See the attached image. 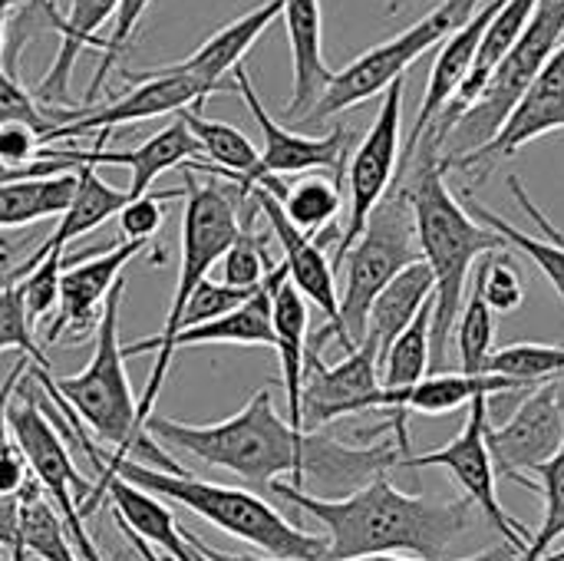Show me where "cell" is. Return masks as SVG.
Returning <instances> with one entry per match:
<instances>
[{"instance_id":"cell-1","label":"cell","mask_w":564,"mask_h":561,"mask_svg":"<svg viewBox=\"0 0 564 561\" xmlns=\"http://www.w3.org/2000/svg\"><path fill=\"white\" fill-rule=\"evenodd\" d=\"M145 433L169 450H182L208 466L228 470L245 479L254 493H268L271 483L288 479L291 486L344 499L377 476L403 466L406 453L393 443L347 446L321 430H297L274 410L271 390H258L235 417L221 423H178L169 417H149Z\"/></svg>"},{"instance_id":"cell-2","label":"cell","mask_w":564,"mask_h":561,"mask_svg":"<svg viewBox=\"0 0 564 561\" xmlns=\"http://www.w3.org/2000/svg\"><path fill=\"white\" fill-rule=\"evenodd\" d=\"M274 499L301 509L327 529L324 559H357V555H413L443 559L463 536L476 529L473 499L436 503L426 496L400 493L390 476H377L364 489L344 499L311 496L288 479L271 483Z\"/></svg>"},{"instance_id":"cell-3","label":"cell","mask_w":564,"mask_h":561,"mask_svg":"<svg viewBox=\"0 0 564 561\" xmlns=\"http://www.w3.org/2000/svg\"><path fill=\"white\" fill-rule=\"evenodd\" d=\"M397 175L406 185L423 261L433 271V321H430V370L446 367V347L463 311V291L476 261L489 251L509 248L506 238L476 222L466 205L446 185V165L433 132H423L416 145L400 159Z\"/></svg>"},{"instance_id":"cell-4","label":"cell","mask_w":564,"mask_h":561,"mask_svg":"<svg viewBox=\"0 0 564 561\" xmlns=\"http://www.w3.org/2000/svg\"><path fill=\"white\" fill-rule=\"evenodd\" d=\"M119 473L132 486L178 503L188 513L202 516L215 529L228 532L231 539L248 542L251 549L264 552L268 559L278 561H317L327 552V539L311 536L297 526H291L271 503H264L254 489H235V486H215L198 476H188L182 470H155L142 466L132 456L119 460L112 466L99 470V479Z\"/></svg>"},{"instance_id":"cell-5","label":"cell","mask_w":564,"mask_h":561,"mask_svg":"<svg viewBox=\"0 0 564 561\" xmlns=\"http://www.w3.org/2000/svg\"><path fill=\"white\" fill-rule=\"evenodd\" d=\"M126 278H119L99 311L96 321V344L93 360L76 377H53L56 393L69 403V410L102 440L112 446V453L96 466H112L129 456L152 460V466L178 470L172 456L162 453V446L145 433L139 423V400L132 397L129 377H126V357L119 344V304H122Z\"/></svg>"},{"instance_id":"cell-6","label":"cell","mask_w":564,"mask_h":561,"mask_svg":"<svg viewBox=\"0 0 564 561\" xmlns=\"http://www.w3.org/2000/svg\"><path fill=\"white\" fill-rule=\"evenodd\" d=\"M238 208L241 202H235V195L228 192V185H218L212 175L208 182H198L192 175V169L185 172V212H182V268H178V281H175V294H172V308L169 317L159 331V337H145L135 341L129 347H122V357H142L149 350H159V360L149 374L145 393L139 397V423L145 427V420L152 417L155 397L169 377L172 357H169V344L178 334V317L185 301L192 298V291L208 278V271L221 261V255L228 251V245L238 238L241 222H238Z\"/></svg>"},{"instance_id":"cell-7","label":"cell","mask_w":564,"mask_h":561,"mask_svg":"<svg viewBox=\"0 0 564 561\" xmlns=\"http://www.w3.org/2000/svg\"><path fill=\"white\" fill-rule=\"evenodd\" d=\"M420 238H416V218L406 195L403 179L397 175L387 195L370 212L360 238L344 255V291H340V314L330 337L354 350L367 337V314L373 298L413 261H420Z\"/></svg>"},{"instance_id":"cell-8","label":"cell","mask_w":564,"mask_h":561,"mask_svg":"<svg viewBox=\"0 0 564 561\" xmlns=\"http://www.w3.org/2000/svg\"><path fill=\"white\" fill-rule=\"evenodd\" d=\"M562 40L564 0H542L529 20V26L516 36V43L506 50V56L482 79L479 96L446 129V136L440 142L443 162L486 145L499 132V126L509 119V112L519 103V96L525 93V86L539 76V69L549 63V56L555 53V46Z\"/></svg>"},{"instance_id":"cell-9","label":"cell","mask_w":564,"mask_h":561,"mask_svg":"<svg viewBox=\"0 0 564 561\" xmlns=\"http://www.w3.org/2000/svg\"><path fill=\"white\" fill-rule=\"evenodd\" d=\"M482 0H443L436 3V10H430L423 20H416L413 26L400 30L397 36L370 46L367 53H360L354 63H347L344 69H337L330 76V83L324 86V93L317 96V103L297 119L304 126H317L337 112H347L373 96H383V89L406 76V69L433 46H440Z\"/></svg>"},{"instance_id":"cell-10","label":"cell","mask_w":564,"mask_h":561,"mask_svg":"<svg viewBox=\"0 0 564 561\" xmlns=\"http://www.w3.org/2000/svg\"><path fill=\"white\" fill-rule=\"evenodd\" d=\"M403 96H406V76L393 79L383 89V103L377 109L373 126L367 129V136L360 139V145L347 155V192H350V205H347V218L337 238V251H334V271L340 268L344 255L350 251V245L360 238L370 212L377 208V202L387 195V188L397 179L400 159H403Z\"/></svg>"},{"instance_id":"cell-11","label":"cell","mask_w":564,"mask_h":561,"mask_svg":"<svg viewBox=\"0 0 564 561\" xmlns=\"http://www.w3.org/2000/svg\"><path fill=\"white\" fill-rule=\"evenodd\" d=\"M122 79L139 83L129 96L106 103V106H73L69 122L43 132V145L56 139H69L79 132H106L116 126L129 122H145L155 116L178 112L185 106H202L212 93H238L235 76L231 83H205L188 73H175L165 66H149V69H122Z\"/></svg>"},{"instance_id":"cell-12","label":"cell","mask_w":564,"mask_h":561,"mask_svg":"<svg viewBox=\"0 0 564 561\" xmlns=\"http://www.w3.org/2000/svg\"><path fill=\"white\" fill-rule=\"evenodd\" d=\"M469 417H466V427L459 430V436L443 446V450H433V453H423V456H406L403 466L406 470H426V466H440L446 470L459 489L466 493V499H473V506L482 509V516L489 519V526L516 549V552H525L529 546V529L522 522H516L499 493H496V463H492V453H489V443H486V430H489V397H476L469 407Z\"/></svg>"},{"instance_id":"cell-13","label":"cell","mask_w":564,"mask_h":561,"mask_svg":"<svg viewBox=\"0 0 564 561\" xmlns=\"http://www.w3.org/2000/svg\"><path fill=\"white\" fill-rule=\"evenodd\" d=\"M383 410L380 354L370 337H364L334 367L307 347L304 387H301V430H321L334 420Z\"/></svg>"},{"instance_id":"cell-14","label":"cell","mask_w":564,"mask_h":561,"mask_svg":"<svg viewBox=\"0 0 564 561\" xmlns=\"http://www.w3.org/2000/svg\"><path fill=\"white\" fill-rule=\"evenodd\" d=\"M558 129H564V40L555 46L549 63L539 69V76L525 86V93L519 96V103L512 106L499 132L486 145L459 159H449L443 165L446 172L456 169V172H469L473 179H486L499 162H506L529 142Z\"/></svg>"},{"instance_id":"cell-15","label":"cell","mask_w":564,"mask_h":561,"mask_svg":"<svg viewBox=\"0 0 564 561\" xmlns=\"http://www.w3.org/2000/svg\"><path fill=\"white\" fill-rule=\"evenodd\" d=\"M231 76H235V86H238V93H241L251 119L258 122V129L264 136V152L258 155L251 185L261 182V179H268V175L284 179V175H304V172H330V175H337L344 182L347 155H350V129L334 126L327 136H301V132H291V129H284L264 109V103L258 99V93L251 86V76H248V69L241 63L231 69Z\"/></svg>"},{"instance_id":"cell-16","label":"cell","mask_w":564,"mask_h":561,"mask_svg":"<svg viewBox=\"0 0 564 561\" xmlns=\"http://www.w3.org/2000/svg\"><path fill=\"white\" fill-rule=\"evenodd\" d=\"M486 443L502 479L525 486L539 466H545L564 443V413L555 393V380L525 390L516 417L502 427L486 430Z\"/></svg>"},{"instance_id":"cell-17","label":"cell","mask_w":564,"mask_h":561,"mask_svg":"<svg viewBox=\"0 0 564 561\" xmlns=\"http://www.w3.org/2000/svg\"><path fill=\"white\" fill-rule=\"evenodd\" d=\"M248 198L258 205V212L264 215V222L271 225L274 238L284 248V265H288V278L291 284L314 304L324 311L327 324L314 334V341L307 344L311 350L321 354V347L327 344L330 331L337 327V314H340V291H337V278H334V265L324 255V245L314 235H304L281 208V202L264 188V185H251Z\"/></svg>"},{"instance_id":"cell-18","label":"cell","mask_w":564,"mask_h":561,"mask_svg":"<svg viewBox=\"0 0 564 561\" xmlns=\"http://www.w3.org/2000/svg\"><path fill=\"white\" fill-rule=\"evenodd\" d=\"M149 248H152V238H132V241L126 238V241L66 268L59 274V304H56L53 324L46 327V344H56L66 331L83 334L89 324H96L109 288L122 278V268L132 265Z\"/></svg>"},{"instance_id":"cell-19","label":"cell","mask_w":564,"mask_h":561,"mask_svg":"<svg viewBox=\"0 0 564 561\" xmlns=\"http://www.w3.org/2000/svg\"><path fill=\"white\" fill-rule=\"evenodd\" d=\"M99 499H109V506H112L119 526H122L129 536H135L139 542H149L152 549L172 555L175 561H202L198 549L188 542V536L178 529L172 509L162 506L159 496H152V493L139 489V486H132V483L122 479L119 473H109V476H102V479L93 486V493H89L86 503L79 506L83 516H86Z\"/></svg>"},{"instance_id":"cell-20","label":"cell","mask_w":564,"mask_h":561,"mask_svg":"<svg viewBox=\"0 0 564 561\" xmlns=\"http://www.w3.org/2000/svg\"><path fill=\"white\" fill-rule=\"evenodd\" d=\"M502 7V0H482L443 43H440V56L433 63V73H430V83H426V93H423V103H420V112H416V122H413V132H410V142L403 149V155L416 145V139L426 132V126L443 112V106L453 99V93L466 83V76L473 73L476 66V56H479V46H482V36L496 17V10Z\"/></svg>"},{"instance_id":"cell-21","label":"cell","mask_w":564,"mask_h":561,"mask_svg":"<svg viewBox=\"0 0 564 561\" xmlns=\"http://www.w3.org/2000/svg\"><path fill=\"white\" fill-rule=\"evenodd\" d=\"M53 155L73 162L76 169L83 162L89 165H129L132 169V182H129V195L139 198L152 188V182L169 172V169H182L195 159H202V145L198 139L192 136V129L175 119L172 126L159 129L155 136H149L142 145L129 149V152H106V149H93V152H83V149H50Z\"/></svg>"},{"instance_id":"cell-22","label":"cell","mask_w":564,"mask_h":561,"mask_svg":"<svg viewBox=\"0 0 564 561\" xmlns=\"http://www.w3.org/2000/svg\"><path fill=\"white\" fill-rule=\"evenodd\" d=\"M129 202H132L129 188H126V192H122V188H112L109 182H102V179L96 175V165L83 162V165L76 169V192H73L69 205L63 208L56 231H53V235L23 261V268L10 271L7 278H10V281H20V278H23L26 271H33L46 255L66 251L69 241H79L83 235H89V231L99 228L102 222L116 218Z\"/></svg>"},{"instance_id":"cell-23","label":"cell","mask_w":564,"mask_h":561,"mask_svg":"<svg viewBox=\"0 0 564 561\" xmlns=\"http://www.w3.org/2000/svg\"><path fill=\"white\" fill-rule=\"evenodd\" d=\"M288 274V265L278 261L268 278L258 284V291L241 301L238 308H231L221 317L182 327L172 344L169 354L175 360V350L182 347H198V344H245V347H274V321H271V304H274V284Z\"/></svg>"},{"instance_id":"cell-24","label":"cell","mask_w":564,"mask_h":561,"mask_svg":"<svg viewBox=\"0 0 564 561\" xmlns=\"http://www.w3.org/2000/svg\"><path fill=\"white\" fill-rule=\"evenodd\" d=\"M281 17L288 23V43H291V63H294V89H291L288 116L301 119L334 76V69L324 60L321 0H284Z\"/></svg>"},{"instance_id":"cell-25","label":"cell","mask_w":564,"mask_h":561,"mask_svg":"<svg viewBox=\"0 0 564 561\" xmlns=\"http://www.w3.org/2000/svg\"><path fill=\"white\" fill-rule=\"evenodd\" d=\"M284 13V0H264L258 7H251L248 13L228 20L221 30H215L195 53H188L178 63H165V69L175 73H188L198 76L205 83H225V76L245 60V53L258 43V36L268 33V26L274 20H281Z\"/></svg>"},{"instance_id":"cell-26","label":"cell","mask_w":564,"mask_h":561,"mask_svg":"<svg viewBox=\"0 0 564 561\" xmlns=\"http://www.w3.org/2000/svg\"><path fill=\"white\" fill-rule=\"evenodd\" d=\"M116 7L119 0H73L69 10L63 13V23H59V53L50 66V73L36 83L33 96L40 103H69V79H73V66H76V56L83 50H99L106 46V40L99 36L102 23L116 17Z\"/></svg>"},{"instance_id":"cell-27","label":"cell","mask_w":564,"mask_h":561,"mask_svg":"<svg viewBox=\"0 0 564 561\" xmlns=\"http://www.w3.org/2000/svg\"><path fill=\"white\" fill-rule=\"evenodd\" d=\"M539 3H542V0H502V7L496 10L489 30H486V36H482V46H479V56H476L473 73H469L466 83L453 93V99L443 106V112L426 126V132H433L436 142H443V136H446V129L456 122V116L466 112V106L479 96L482 79H486L489 69L506 56V50L516 43V36L529 26V20H532V13L539 10Z\"/></svg>"},{"instance_id":"cell-28","label":"cell","mask_w":564,"mask_h":561,"mask_svg":"<svg viewBox=\"0 0 564 561\" xmlns=\"http://www.w3.org/2000/svg\"><path fill=\"white\" fill-rule=\"evenodd\" d=\"M274 350L281 360V384L288 393V420L301 430V387H304V364H307V298L291 284L284 274L274 284Z\"/></svg>"},{"instance_id":"cell-29","label":"cell","mask_w":564,"mask_h":561,"mask_svg":"<svg viewBox=\"0 0 564 561\" xmlns=\"http://www.w3.org/2000/svg\"><path fill=\"white\" fill-rule=\"evenodd\" d=\"M178 119L192 129V136L198 139L202 145V159H212L215 165H205V162H188L192 169H202L208 175H221L231 188H238V198H248V185H251V175H254V165H258V149L254 142L228 126V122H218V119H208L198 112V106H185L178 109Z\"/></svg>"},{"instance_id":"cell-30","label":"cell","mask_w":564,"mask_h":561,"mask_svg":"<svg viewBox=\"0 0 564 561\" xmlns=\"http://www.w3.org/2000/svg\"><path fill=\"white\" fill-rule=\"evenodd\" d=\"M433 271L430 265L420 258L413 265H406L370 304L367 314V337L377 344V354L383 360V354L390 350V344L406 331V324L420 314V308L433 298Z\"/></svg>"},{"instance_id":"cell-31","label":"cell","mask_w":564,"mask_h":561,"mask_svg":"<svg viewBox=\"0 0 564 561\" xmlns=\"http://www.w3.org/2000/svg\"><path fill=\"white\" fill-rule=\"evenodd\" d=\"M254 185H264L284 208V215L304 231V235H321L327 225L337 222L340 205H344V192H340V179L337 175H324V172H304L297 182L284 185L278 175H268Z\"/></svg>"},{"instance_id":"cell-32","label":"cell","mask_w":564,"mask_h":561,"mask_svg":"<svg viewBox=\"0 0 564 561\" xmlns=\"http://www.w3.org/2000/svg\"><path fill=\"white\" fill-rule=\"evenodd\" d=\"M23 555H33L40 561H83L76 555V546L40 489L36 479H30L20 489V529H17V546H13V561H23Z\"/></svg>"},{"instance_id":"cell-33","label":"cell","mask_w":564,"mask_h":561,"mask_svg":"<svg viewBox=\"0 0 564 561\" xmlns=\"http://www.w3.org/2000/svg\"><path fill=\"white\" fill-rule=\"evenodd\" d=\"M430 321H433V298L420 308V314L406 324V331L390 344L380 360V384L387 393L406 390L430 374Z\"/></svg>"},{"instance_id":"cell-34","label":"cell","mask_w":564,"mask_h":561,"mask_svg":"<svg viewBox=\"0 0 564 561\" xmlns=\"http://www.w3.org/2000/svg\"><path fill=\"white\" fill-rule=\"evenodd\" d=\"M555 393L564 413V374L555 377ZM525 489H535L545 499V516H542V529L529 539L525 552H519V561H539L558 539H564V443L545 466L535 470Z\"/></svg>"},{"instance_id":"cell-35","label":"cell","mask_w":564,"mask_h":561,"mask_svg":"<svg viewBox=\"0 0 564 561\" xmlns=\"http://www.w3.org/2000/svg\"><path fill=\"white\" fill-rule=\"evenodd\" d=\"M463 205H466V212L476 218V222H482L486 228H492V231H499L502 238H506V245L509 248H516V251H522L549 281H552V288H555V294L564 301V245L562 241H555V238H539V235H525L522 228H516L512 222H506L502 215H496V212H489L479 198H473V195H466L463 198Z\"/></svg>"},{"instance_id":"cell-36","label":"cell","mask_w":564,"mask_h":561,"mask_svg":"<svg viewBox=\"0 0 564 561\" xmlns=\"http://www.w3.org/2000/svg\"><path fill=\"white\" fill-rule=\"evenodd\" d=\"M456 350H459V370L463 374H486V364L492 357L496 344V311L486 304L482 288L473 281L469 301L463 304L456 317Z\"/></svg>"},{"instance_id":"cell-37","label":"cell","mask_w":564,"mask_h":561,"mask_svg":"<svg viewBox=\"0 0 564 561\" xmlns=\"http://www.w3.org/2000/svg\"><path fill=\"white\" fill-rule=\"evenodd\" d=\"M473 281L482 288V298L496 314H512L525 301V281L509 248L482 255L473 268Z\"/></svg>"},{"instance_id":"cell-38","label":"cell","mask_w":564,"mask_h":561,"mask_svg":"<svg viewBox=\"0 0 564 561\" xmlns=\"http://www.w3.org/2000/svg\"><path fill=\"white\" fill-rule=\"evenodd\" d=\"M3 350H20L23 357H30V367L53 374L43 347L33 341V321L26 317L23 294L10 278H0V354Z\"/></svg>"},{"instance_id":"cell-39","label":"cell","mask_w":564,"mask_h":561,"mask_svg":"<svg viewBox=\"0 0 564 561\" xmlns=\"http://www.w3.org/2000/svg\"><path fill=\"white\" fill-rule=\"evenodd\" d=\"M73 116V106L66 109H50L46 103H40L33 93H26L17 79V73H10L3 63H0V119H20V122H30L33 129L40 132H50L63 122H69Z\"/></svg>"},{"instance_id":"cell-40","label":"cell","mask_w":564,"mask_h":561,"mask_svg":"<svg viewBox=\"0 0 564 561\" xmlns=\"http://www.w3.org/2000/svg\"><path fill=\"white\" fill-rule=\"evenodd\" d=\"M149 3H152V0H119L116 17H112V33L106 36L102 56H99V63H96V73H93V83H89V89H86V96H83V106H93V103L99 99V93L106 89V79H109L116 60H119V56L126 53V46L132 43V33H135L142 13L149 10Z\"/></svg>"},{"instance_id":"cell-41","label":"cell","mask_w":564,"mask_h":561,"mask_svg":"<svg viewBox=\"0 0 564 561\" xmlns=\"http://www.w3.org/2000/svg\"><path fill=\"white\" fill-rule=\"evenodd\" d=\"M271 268H274V261H268L261 238L254 231H245V228L238 231V238L221 255V281L235 284V288H258Z\"/></svg>"},{"instance_id":"cell-42","label":"cell","mask_w":564,"mask_h":561,"mask_svg":"<svg viewBox=\"0 0 564 561\" xmlns=\"http://www.w3.org/2000/svg\"><path fill=\"white\" fill-rule=\"evenodd\" d=\"M63 265H66V251H53L46 255L33 271H26L17 288L23 294V308H26V317L36 324L40 317H46L50 311H56L59 304V274H63Z\"/></svg>"},{"instance_id":"cell-43","label":"cell","mask_w":564,"mask_h":561,"mask_svg":"<svg viewBox=\"0 0 564 561\" xmlns=\"http://www.w3.org/2000/svg\"><path fill=\"white\" fill-rule=\"evenodd\" d=\"M258 288H235V284H225V281H202L192 298L185 301L182 308V317H178V331L182 327H192V324H202V321H212V317H221L228 314L231 308H238L241 301H248ZM172 357V354H169Z\"/></svg>"},{"instance_id":"cell-44","label":"cell","mask_w":564,"mask_h":561,"mask_svg":"<svg viewBox=\"0 0 564 561\" xmlns=\"http://www.w3.org/2000/svg\"><path fill=\"white\" fill-rule=\"evenodd\" d=\"M185 195V188H169V192H159V195H152V192H145V195H139V198H132L116 218H119V231H122V238H152L159 228H162V222H165V202H172V198H182Z\"/></svg>"},{"instance_id":"cell-45","label":"cell","mask_w":564,"mask_h":561,"mask_svg":"<svg viewBox=\"0 0 564 561\" xmlns=\"http://www.w3.org/2000/svg\"><path fill=\"white\" fill-rule=\"evenodd\" d=\"M43 149V132L20 119H0V162L30 165Z\"/></svg>"},{"instance_id":"cell-46","label":"cell","mask_w":564,"mask_h":561,"mask_svg":"<svg viewBox=\"0 0 564 561\" xmlns=\"http://www.w3.org/2000/svg\"><path fill=\"white\" fill-rule=\"evenodd\" d=\"M198 552L208 561H278V559H248V555H225V552H215L208 549L202 539L188 536ZM317 561H433V559H413V555H357V559H317ZM436 561H449V559H436ZM453 561H506V549H492V552H479V555H469V559H453Z\"/></svg>"},{"instance_id":"cell-47","label":"cell","mask_w":564,"mask_h":561,"mask_svg":"<svg viewBox=\"0 0 564 561\" xmlns=\"http://www.w3.org/2000/svg\"><path fill=\"white\" fill-rule=\"evenodd\" d=\"M33 479L26 456L20 453V446L10 440L0 446V496H20V489Z\"/></svg>"},{"instance_id":"cell-48","label":"cell","mask_w":564,"mask_h":561,"mask_svg":"<svg viewBox=\"0 0 564 561\" xmlns=\"http://www.w3.org/2000/svg\"><path fill=\"white\" fill-rule=\"evenodd\" d=\"M509 188H512V198H516V205H519V208H522V212L532 218V225H535V228H539L545 238H555V241H562L564 245V231L562 228H555V225H552V218H549V215H545V212H542V208L532 202V195L525 192V185H522V179H519L516 172L509 175Z\"/></svg>"},{"instance_id":"cell-49","label":"cell","mask_w":564,"mask_h":561,"mask_svg":"<svg viewBox=\"0 0 564 561\" xmlns=\"http://www.w3.org/2000/svg\"><path fill=\"white\" fill-rule=\"evenodd\" d=\"M17 0H0V56H3V43H7V20Z\"/></svg>"},{"instance_id":"cell-50","label":"cell","mask_w":564,"mask_h":561,"mask_svg":"<svg viewBox=\"0 0 564 561\" xmlns=\"http://www.w3.org/2000/svg\"><path fill=\"white\" fill-rule=\"evenodd\" d=\"M539 561H564V549H562V552H555V555H542Z\"/></svg>"},{"instance_id":"cell-51","label":"cell","mask_w":564,"mask_h":561,"mask_svg":"<svg viewBox=\"0 0 564 561\" xmlns=\"http://www.w3.org/2000/svg\"><path fill=\"white\" fill-rule=\"evenodd\" d=\"M3 258H7V255H3V251H0V265H3Z\"/></svg>"},{"instance_id":"cell-52","label":"cell","mask_w":564,"mask_h":561,"mask_svg":"<svg viewBox=\"0 0 564 561\" xmlns=\"http://www.w3.org/2000/svg\"><path fill=\"white\" fill-rule=\"evenodd\" d=\"M0 561H3V559H0Z\"/></svg>"}]
</instances>
